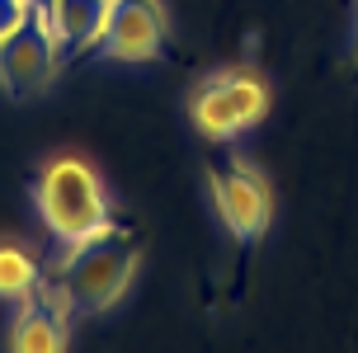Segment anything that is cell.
Segmentation results:
<instances>
[{"label":"cell","mask_w":358,"mask_h":353,"mask_svg":"<svg viewBox=\"0 0 358 353\" xmlns=\"http://www.w3.org/2000/svg\"><path fill=\"white\" fill-rule=\"evenodd\" d=\"M43 273V259H38L34 245L24 240H0V301H19Z\"/></svg>","instance_id":"9c48e42d"},{"label":"cell","mask_w":358,"mask_h":353,"mask_svg":"<svg viewBox=\"0 0 358 353\" xmlns=\"http://www.w3.org/2000/svg\"><path fill=\"white\" fill-rule=\"evenodd\" d=\"M52 264L66 278L76 311L80 316H99V311H113L127 297V287L137 278V264H142V240H137V231L127 222L108 217L104 226L90 231L85 240L62 245V254Z\"/></svg>","instance_id":"6da1fadb"},{"label":"cell","mask_w":358,"mask_h":353,"mask_svg":"<svg viewBox=\"0 0 358 353\" xmlns=\"http://www.w3.org/2000/svg\"><path fill=\"white\" fill-rule=\"evenodd\" d=\"M34 5H43V0H34Z\"/></svg>","instance_id":"8fae6325"},{"label":"cell","mask_w":358,"mask_h":353,"mask_svg":"<svg viewBox=\"0 0 358 353\" xmlns=\"http://www.w3.org/2000/svg\"><path fill=\"white\" fill-rule=\"evenodd\" d=\"M34 10H38L34 0H0V38L10 34V29H19V24L34 15Z\"/></svg>","instance_id":"30bf717a"},{"label":"cell","mask_w":358,"mask_h":353,"mask_svg":"<svg viewBox=\"0 0 358 353\" xmlns=\"http://www.w3.org/2000/svg\"><path fill=\"white\" fill-rule=\"evenodd\" d=\"M38 10L48 19L57 48L66 52V62H71V57H85V52H99L108 0H43Z\"/></svg>","instance_id":"ba28073f"},{"label":"cell","mask_w":358,"mask_h":353,"mask_svg":"<svg viewBox=\"0 0 358 353\" xmlns=\"http://www.w3.org/2000/svg\"><path fill=\"white\" fill-rule=\"evenodd\" d=\"M165 38H170L165 0H108L99 57L127 62V66H146V62H156L165 52Z\"/></svg>","instance_id":"52a82bcc"},{"label":"cell","mask_w":358,"mask_h":353,"mask_svg":"<svg viewBox=\"0 0 358 353\" xmlns=\"http://www.w3.org/2000/svg\"><path fill=\"white\" fill-rule=\"evenodd\" d=\"M213 203H217L222 226L245 245L259 240L268 231V222H273V189L250 160H241V156H231L227 165L213 170Z\"/></svg>","instance_id":"8992f818"},{"label":"cell","mask_w":358,"mask_h":353,"mask_svg":"<svg viewBox=\"0 0 358 353\" xmlns=\"http://www.w3.org/2000/svg\"><path fill=\"white\" fill-rule=\"evenodd\" d=\"M34 208L57 245H71L108 222V189L85 156H52L34 179Z\"/></svg>","instance_id":"7a4b0ae2"},{"label":"cell","mask_w":358,"mask_h":353,"mask_svg":"<svg viewBox=\"0 0 358 353\" xmlns=\"http://www.w3.org/2000/svg\"><path fill=\"white\" fill-rule=\"evenodd\" d=\"M268 113V85L250 66H222L213 71L189 99V118L203 137L227 141L236 132L255 127Z\"/></svg>","instance_id":"3957f363"},{"label":"cell","mask_w":358,"mask_h":353,"mask_svg":"<svg viewBox=\"0 0 358 353\" xmlns=\"http://www.w3.org/2000/svg\"><path fill=\"white\" fill-rule=\"evenodd\" d=\"M76 311L66 278L57 273V264H43L38 282L19 297L15 325H10V349L15 353H62L71 344V320Z\"/></svg>","instance_id":"277c9868"},{"label":"cell","mask_w":358,"mask_h":353,"mask_svg":"<svg viewBox=\"0 0 358 353\" xmlns=\"http://www.w3.org/2000/svg\"><path fill=\"white\" fill-rule=\"evenodd\" d=\"M62 66H66V52L57 48L43 10H34L19 29H10V34L0 38V89L10 99H34V94H43L62 75Z\"/></svg>","instance_id":"5b68a950"}]
</instances>
